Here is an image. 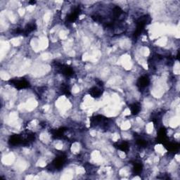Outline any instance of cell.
Wrapping results in <instances>:
<instances>
[{
  "label": "cell",
  "mask_w": 180,
  "mask_h": 180,
  "mask_svg": "<svg viewBox=\"0 0 180 180\" xmlns=\"http://www.w3.org/2000/svg\"><path fill=\"white\" fill-rule=\"evenodd\" d=\"M9 82L11 83V85L14 86L15 88L19 89V90H22V89H25L30 87L29 82L24 79V78L11 80Z\"/></svg>",
  "instance_id": "1"
},
{
  "label": "cell",
  "mask_w": 180,
  "mask_h": 180,
  "mask_svg": "<svg viewBox=\"0 0 180 180\" xmlns=\"http://www.w3.org/2000/svg\"><path fill=\"white\" fill-rule=\"evenodd\" d=\"M57 69L59 70V71L62 75L65 76V77H70V76H72L74 74L73 68H70L69 65L57 63Z\"/></svg>",
  "instance_id": "2"
},
{
  "label": "cell",
  "mask_w": 180,
  "mask_h": 180,
  "mask_svg": "<svg viewBox=\"0 0 180 180\" xmlns=\"http://www.w3.org/2000/svg\"><path fill=\"white\" fill-rule=\"evenodd\" d=\"M150 83V79L147 75H143L137 81V86L139 89L147 87Z\"/></svg>",
  "instance_id": "3"
},
{
  "label": "cell",
  "mask_w": 180,
  "mask_h": 180,
  "mask_svg": "<svg viewBox=\"0 0 180 180\" xmlns=\"http://www.w3.org/2000/svg\"><path fill=\"white\" fill-rule=\"evenodd\" d=\"M80 9L79 8V7L75 8L74 9V11L70 13V14L67 16V21H68V23H70L75 22L76 20H77L78 15L80 14Z\"/></svg>",
  "instance_id": "4"
},
{
  "label": "cell",
  "mask_w": 180,
  "mask_h": 180,
  "mask_svg": "<svg viewBox=\"0 0 180 180\" xmlns=\"http://www.w3.org/2000/svg\"><path fill=\"white\" fill-rule=\"evenodd\" d=\"M102 90L101 89L98 87H94L92 88H91L90 91H89V93L91 95V96H92L94 98H99L100 96L102 95Z\"/></svg>",
  "instance_id": "5"
},
{
  "label": "cell",
  "mask_w": 180,
  "mask_h": 180,
  "mask_svg": "<svg viewBox=\"0 0 180 180\" xmlns=\"http://www.w3.org/2000/svg\"><path fill=\"white\" fill-rule=\"evenodd\" d=\"M130 109L132 115H136L139 113L141 111V105L139 103H134L130 106Z\"/></svg>",
  "instance_id": "6"
},
{
  "label": "cell",
  "mask_w": 180,
  "mask_h": 180,
  "mask_svg": "<svg viewBox=\"0 0 180 180\" xmlns=\"http://www.w3.org/2000/svg\"><path fill=\"white\" fill-rule=\"evenodd\" d=\"M115 147L119 150L126 152L129 150V144L126 141H122L120 143L116 144Z\"/></svg>",
  "instance_id": "7"
},
{
  "label": "cell",
  "mask_w": 180,
  "mask_h": 180,
  "mask_svg": "<svg viewBox=\"0 0 180 180\" xmlns=\"http://www.w3.org/2000/svg\"><path fill=\"white\" fill-rule=\"evenodd\" d=\"M60 90L63 94H65L66 96H69L70 94V87H69V86L67 85L63 84L61 86Z\"/></svg>",
  "instance_id": "8"
},
{
  "label": "cell",
  "mask_w": 180,
  "mask_h": 180,
  "mask_svg": "<svg viewBox=\"0 0 180 180\" xmlns=\"http://www.w3.org/2000/svg\"><path fill=\"white\" fill-rule=\"evenodd\" d=\"M29 3H30V4H34L36 3V2H35V1H32V2H30Z\"/></svg>",
  "instance_id": "9"
}]
</instances>
